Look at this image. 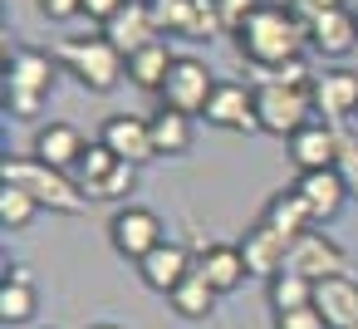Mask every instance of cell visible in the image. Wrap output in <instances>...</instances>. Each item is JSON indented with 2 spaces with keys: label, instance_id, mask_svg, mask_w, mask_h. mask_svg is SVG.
Wrapping results in <instances>:
<instances>
[{
  "label": "cell",
  "instance_id": "18",
  "mask_svg": "<svg viewBox=\"0 0 358 329\" xmlns=\"http://www.w3.org/2000/svg\"><path fill=\"white\" fill-rule=\"evenodd\" d=\"M309 94L324 118H358V69H324Z\"/></svg>",
  "mask_w": 358,
  "mask_h": 329
},
{
  "label": "cell",
  "instance_id": "36",
  "mask_svg": "<svg viewBox=\"0 0 358 329\" xmlns=\"http://www.w3.org/2000/svg\"><path fill=\"white\" fill-rule=\"evenodd\" d=\"M314 10H334V6H343V0H309Z\"/></svg>",
  "mask_w": 358,
  "mask_h": 329
},
{
  "label": "cell",
  "instance_id": "5",
  "mask_svg": "<svg viewBox=\"0 0 358 329\" xmlns=\"http://www.w3.org/2000/svg\"><path fill=\"white\" fill-rule=\"evenodd\" d=\"M309 113H314V94H309V89H294V84H280V79L255 84V118H260V133L289 143L299 128L314 123Z\"/></svg>",
  "mask_w": 358,
  "mask_h": 329
},
{
  "label": "cell",
  "instance_id": "26",
  "mask_svg": "<svg viewBox=\"0 0 358 329\" xmlns=\"http://www.w3.org/2000/svg\"><path fill=\"white\" fill-rule=\"evenodd\" d=\"M167 300H172V309H177L182 319H206V314L216 309V285H211L201 270H192V275H187Z\"/></svg>",
  "mask_w": 358,
  "mask_h": 329
},
{
  "label": "cell",
  "instance_id": "35",
  "mask_svg": "<svg viewBox=\"0 0 358 329\" xmlns=\"http://www.w3.org/2000/svg\"><path fill=\"white\" fill-rule=\"evenodd\" d=\"M123 6H128V0H84V15H89V20H99V25H108Z\"/></svg>",
  "mask_w": 358,
  "mask_h": 329
},
{
  "label": "cell",
  "instance_id": "32",
  "mask_svg": "<svg viewBox=\"0 0 358 329\" xmlns=\"http://www.w3.org/2000/svg\"><path fill=\"white\" fill-rule=\"evenodd\" d=\"M334 172L343 177L348 197H358V138H338V162H334Z\"/></svg>",
  "mask_w": 358,
  "mask_h": 329
},
{
  "label": "cell",
  "instance_id": "38",
  "mask_svg": "<svg viewBox=\"0 0 358 329\" xmlns=\"http://www.w3.org/2000/svg\"><path fill=\"white\" fill-rule=\"evenodd\" d=\"M353 15H358V10H353Z\"/></svg>",
  "mask_w": 358,
  "mask_h": 329
},
{
  "label": "cell",
  "instance_id": "10",
  "mask_svg": "<svg viewBox=\"0 0 358 329\" xmlns=\"http://www.w3.org/2000/svg\"><path fill=\"white\" fill-rule=\"evenodd\" d=\"M99 143H103L113 158L133 162V167H143V162L157 158V148H152V128H148V118H138V113H113V118L103 123Z\"/></svg>",
  "mask_w": 358,
  "mask_h": 329
},
{
  "label": "cell",
  "instance_id": "37",
  "mask_svg": "<svg viewBox=\"0 0 358 329\" xmlns=\"http://www.w3.org/2000/svg\"><path fill=\"white\" fill-rule=\"evenodd\" d=\"M89 329H118V324H89Z\"/></svg>",
  "mask_w": 358,
  "mask_h": 329
},
{
  "label": "cell",
  "instance_id": "12",
  "mask_svg": "<svg viewBox=\"0 0 358 329\" xmlns=\"http://www.w3.org/2000/svg\"><path fill=\"white\" fill-rule=\"evenodd\" d=\"M289 270H299V275H309L314 285L319 280H329V275H343V251L314 226V231H304L299 241H289V260H285Z\"/></svg>",
  "mask_w": 358,
  "mask_h": 329
},
{
  "label": "cell",
  "instance_id": "1",
  "mask_svg": "<svg viewBox=\"0 0 358 329\" xmlns=\"http://www.w3.org/2000/svg\"><path fill=\"white\" fill-rule=\"evenodd\" d=\"M304 40H309V30L294 20V10H289V6H270V0L236 30L241 55H245L250 64H260L265 74L280 69V64H289V59H299Z\"/></svg>",
  "mask_w": 358,
  "mask_h": 329
},
{
  "label": "cell",
  "instance_id": "24",
  "mask_svg": "<svg viewBox=\"0 0 358 329\" xmlns=\"http://www.w3.org/2000/svg\"><path fill=\"white\" fill-rule=\"evenodd\" d=\"M172 50H167V40H152L148 50H138L133 59H128V79L138 84V89H148V94H162V84H167V74H172Z\"/></svg>",
  "mask_w": 358,
  "mask_h": 329
},
{
  "label": "cell",
  "instance_id": "8",
  "mask_svg": "<svg viewBox=\"0 0 358 329\" xmlns=\"http://www.w3.org/2000/svg\"><path fill=\"white\" fill-rule=\"evenodd\" d=\"M157 30L167 35H187V40H211L221 30L216 0H148Z\"/></svg>",
  "mask_w": 358,
  "mask_h": 329
},
{
  "label": "cell",
  "instance_id": "28",
  "mask_svg": "<svg viewBox=\"0 0 358 329\" xmlns=\"http://www.w3.org/2000/svg\"><path fill=\"white\" fill-rule=\"evenodd\" d=\"M35 216H40V202L20 182H0V221H6V231H25Z\"/></svg>",
  "mask_w": 358,
  "mask_h": 329
},
{
  "label": "cell",
  "instance_id": "22",
  "mask_svg": "<svg viewBox=\"0 0 358 329\" xmlns=\"http://www.w3.org/2000/svg\"><path fill=\"white\" fill-rule=\"evenodd\" d=\"M260 221H270L285 241H299L304 231H314V216H309V206H304V197H299L294 187H289V192H275V197L265 202Z\"/></svg>",
  "mask_w": 358,
  "mask_h": 329
},
{
  "label": "cell",
  "instance_id": "30",
  "mask_svg": "<svg viewBox=\"0 0 358 329\" xmlns=\"http://www.w3.org/2000/svg\"><path fill=\"white\" fill-rule=\"evenodd\" d=\"M113 162H118V158H113L103 143H89V148H84V158H79V167H74V182H79L84 192H89V187H99V182L113 172Z\"/></svg>",
  "mask_w": 358,
  "mask_h": 329
},
{
  "label": "cell",
  "instance_id": "29",
  "mask_svg": "<svg viewBox=\"0 0 358 329\" xmlns=\"http://www.w3.org/2000/svg\"><path fill=\"white\" fill-rule=\"evenodd\" d=\"M133 187H138V167L118 158V162H113V172H108V177H103L99 187H89L84 197H89V202H123V197H128Z\"/></svg>",
  "mask_w": 358,
  "mask_h": 329
},
{
  "label": "cell",
  "instance_id": "31",
  "mask_svg": "<svg viewBox=\"0 0 358 329\" xmlns=\"http://www.w3.org/2000/svg\"><path fill=\"white\" fill-rule=\"evenodd\" d=\"M260 6H265V0H216L221 30H231V35H236V30H241V25H245V20H250V15H255Z\"/></svg>",
  "mask_w": 358,
  "mask_h": 329
},
{
  "label": "cell",
  "instance_id": "16",
  "mask_svg": "<svg viewBox=\"0 0 358 329\" xmlns=\"http://www.w3.org/2000/svg\"><path fill=\"white\" fill-rule=\"evenodd\" d=\"M294 192L304 197L314 226H319V221H334V216L343 211V202H348V187H343V177H338L334 167H324V172H299Z\"/></svg>",
  "mask_w": 358,
  "mask_h": 329
},
{
  "label": "cell",
  "instance_id": "13",
  "mask_svg": "<svg viewBox=\"0 0 358 329\" xmlns=\"http://www.w3.org/2000/svg\"><path fill=\"white\" fill-rule=\"evenodd\" d=\"M241 255H245V265H250V275H280L285 270V260H289V241L270 226V221H250L245 226V236H241Z\"/></svg>",
  "mask_w": 358,
  "mask_h": 329
},
{
  "label": "cell",
  "instance_id": "17",
  "mask_svg": "<svg viewBox=\"0 0 358 329\" xmlns=\"http://www.w3.org/2000/svg\"><path fill=\"white\" fill-rule=\"evenodd\" d=\"M304 30H309V45H314L319 55H329V59H338V55H348V50L358 45V15L343 10V6L319 10Z\"/></svg>",
  "mask_w": 358,
  "mask_h": 329
},
{
  "label": "cell",
  "instance_id": "3",
  "mask_svg": "<svg viewBox=\"0 0 358 329\" xmlns=\"http://www.w3.org/2000/svg\"><path fill=\"white\" fill-rule=\"evenodd\" d=\"M55 59L69 64V74H74L84 89H94V94H108V89L128 74V59H123L103 35H74V40H64V45L55 50Z\"/></svg>",
  "mask_w": 358,
  "mask_h": 329
},
{
  "label": "cell",
  "instance_id": "11",
  "mask_svg": "<svg viewBox=\"0 0 358 329\" xmlns=\"http://www.w3.org/2000/svg\"><path fill=\"white\" fill-rule=\"evenodd\" d=\"M211 128H231V133H260V118H255V89L245 84H216L206 113H201Z\"/></svg>",
  "mask_w": 358,
  "mask_h": 329
},
{
  "label": "cell",
  "instance_id": "34",
  "mask_svg": "<svg viewBox=\"0 0 358 329\" xmlns=\"http://www.w3.org/2000/svg\"><path fill=\"white\" fill-rule=\"evenodd\" d=\"M40 6V15H50V20H74V15H84V0H35Z\"/></svg>",
  "mask_w": 358,
  "mask_h": 329
},
{
  "label": "cell",
  "instance_id": "27",
  "mask_svg": "<svg viewBox=\"0 0 358 329\" xmlns=\"http://www.w3.org/2000/svg\"><path fill=\"white\" fill-rule=\"evenodd\" d=\"M299 304H314V280L285 265L280 275H270V309L285 314V309H299Z\"/></svg>",
  "mask_w": 358,
  "mask_h": 329
},
{
  "label": "cell",
  "instance_id": "21",
  "mask_svg": "<svg viewBox=\"0 0 358 329\" xmlns=\"http://www.w3.org/2000/svg\"><path fill=\"white\" fill-rule=\"evenodd\" d=\"M196 270H201V275L216 285V295L236 290V285L250 275V265H245L241 246H226V241H211V246H201V255H196Z\"/></svg>",
  "mask_w": 358,
  "mask_h": 329
},
{
  "label": "cell",
  "instance_id": "7",
  "mask_svg": "<svg viewBox=\"0 0 358 329\" xmlns=\"http://www.w3.org/2000/svg\"><path fill=\"white\" fill-rule=\"evenodd\" d=\"M108 241H113L118 255H128V260L138 265V260L152 255L167 236H162L157 211H148V206H123V211H113V221H108Z\"/></svg>",
  "mask_w": 358,
  "mask_h": 329
},
{
  "label": "cell",
  "instance_id": "19",
  "mask_svg": "<svg viewBox=\"0 0 358 329\" xmlns=\"http://www.w3.org/2000/svg\"><path fill=\"white\" fill-rule=\"evenodd\" d=\"M84 148H89V138H84L74 123H50V128L35 133L30 158H40V162H50V167H59V172H74L79 158H84Z\"/></svg>",
  "mask_w": 358,
  "mask_h": 329
},
{
  "label": "cell",
  "instance_id": "15",
  "mask_svg": "<svg viewBox=\"0 0 358 329\" xmlns=\"http://www.w3.org/2000/svg\"><path fill=\"white\" fill-rule=\"evenodd\" d=\"M192 270H196V255H187V251H182V246H172V241H162L152 255H143V260H138L143 285H148V290H157V295H172Z\"/></svg>",
  "mask_w": 358,
  "mask_h": 329
},
{
  "label": "cell",
  "instance_id": "2",
  "mask_svg": "<svg viewBox=\"0 0 358 329\" xmlns=\"http://www.w3.org/2000/svg\"><path fill=\"white\" fill-rule=\"evenodd\" d=\"M0 182H20L40 206H50V211H59V216H74V211H84V187L69 177V172H59V167H50V162H40V158H6L0 162Z\"/></svg>",
  "mask_w": 358,
  "mask_h": 329
},
{
  "label": "cell",
  "instance_id": "20",
  "mask_svg": "<svg viewBox=\"0 0 358 329\" xmlns=\"http://www.w3.org/2000/svg\"><path fill=\"white\" fill-rule=\"evenodd\" d=\"M338 138L343 133H334L329 123H309V128H299L289 138V162L299 172H324V167L338 162Z\"/></svg>",
  "mask_w": 358,
  "mask_h": 329
},
{
  "label": "cell",
  "instance_id": "23",
  "mask_svg": "<svg viewBox=\"0 0 358 329\" xmlns=\"http://www.w3.org/2000/svg\"><path fill=\"white\" fill-rule=\"evenodd\" d=\"M148 128H152L157 158H182V153L192 148V113H177V108L162 104V108L148 118Z\"/></svg>",
  "mask_w": 358,
  "mask_h": 329
},
{
  "label": "cell",
  "instance_id": "4",
  "mask_svg": "<svg viewBox=\"0 0 358 329\" xmlns=\"http://www.w3.org/2000/svg\"><path fill=\"white\" fill-rule=\"evenodd\" d=\"M55 74H59V59L45 55V50H20L6 59V108L15 118H35L40 113V99L55 89Z\"/></svg>",
  "mask_w": 358,
  "mask_h": 329
},
{
  "label": "cell",
  "instance_id": "33",
  "mask_svg": "<svg viewBox=\"0 0 358 329\" xmlns=\"http://www.w3.org/2000/svg\"><path fill=\"white\" fill-rule=\"evenodd\" d=\"M275 329H329V324H324V314H319L314 304H299V309L275 314Z\"/></svg>",
  "mask_w": 358,
  "mask_h": 329
},
{
  "label": "cell",
  "instance_id": "14",
  "mask_svg": "<svg viewBox=\"0 0 358 329\" xmlns=\"http://www.w3.org/2000/svg\"><path fill=\"white\" fill-rule=\"evenodd\" d=\"M314 309L324 314L329 329H358V280L348 270L319 280L314 285Z\"/></svg>",
  "mask_w": 358,
  "mask_h": 329
},
{
  "label": "cell",
  "instance_id": "9",
  "mask_svg": "<svg viewBox=\"0 0 358 329\" xmlns=\"http://www.w3.org/2000/svg\"><path fill=\"white\" fill-rule=\"evenodd\" d=\"M103 40H108L123 59H133L138 50H148L152 40H162L157 20H152V6H143V0H128V6L103 25Z\"/></svg>",
  "mask_w": 358,
  "mask_h": 329
},
{
  "label": "cell",
  "instance_id": "6",
  "mask_svg": "<svg viewBox=\"0 0 358 329\" xmlns=\"http://www.w3.org/2000/svg\"><path fill=\"white\" fill-rule=\"evenodd\" d=\"M211 94H216L211 69H206L196 55H177V59H172V74H167V84H162V104L177 108V113H206Z\"/></svg>",
  "mask_w": 358,
  "mask_h": 329
},
{
  "label": "cell",
  "instance_id": "25",
  "mask_svg": "<svg viewBox=\"0 0 358 329\" xmlns=\"http://www.w3.org/2000/svg\"><path fill=\"white\" fill-rule=\"evenodd\" d=\"M35 285H30V275L25 270H6V280H0V319L6 324H25V319H35Z\"/></svg>",
  "mask_w": 358,
  "mask_h": 329
}]
</instances>
